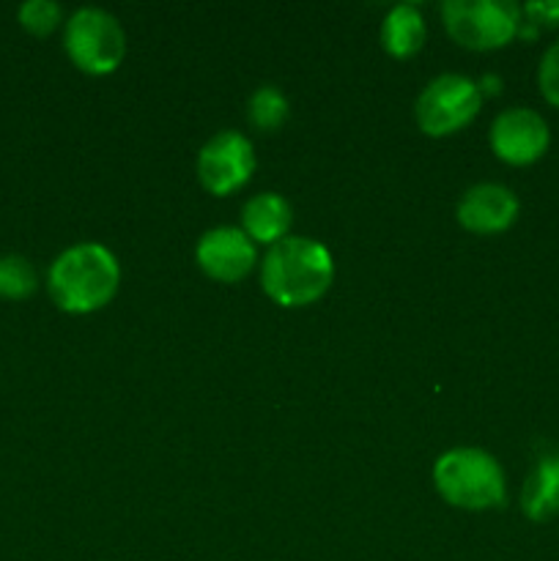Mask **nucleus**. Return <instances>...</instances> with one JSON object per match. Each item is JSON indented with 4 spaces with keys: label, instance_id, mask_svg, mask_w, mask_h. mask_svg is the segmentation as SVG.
<instances>
[{
    "label": "nucleus",
    "instance_id": "obj_1",
    "mask_svg": "<svg viewBox=\"0 0 559 561\" xmlns=\"http://www.w3.org/2000/svg\"><path fill=\"white\" fill-rule=\"evenodd\" d=\"M334 279L332 255L316 239L285 236L269 247L261 263V285L280 307H305L321 299Z\"/></svg>",
    "mask_w": 559,
    "mask_h": 561
},
{
    "label": "nucleus",
    "instance_id": "obj_2",
    "mask_svg": "<svg viewBox=\"0 0 559 561\" xmlns=\"http://www.w3.org/2000/svg\"><path fill=\"white\" fill-rule=\"evenodd\" d=\"M121 268L113 252L102 244H75L60 252L47 274V290L64 312H96L115 296Z\"/></svg>",
    "mask_w": 559,
    "mask_h": 561
},
{
    "label": "nucleus",
    "instance_id": "obj_3",
    "mask_svg": "<svg viewBox=\"0 0 559 561\" xmlns=\"http://www.w3.org/2000/svg\"><path fill=\"white\" fill-rule=\"evenodd\" d=\"M433 485L438 496L460 510H493L507 499L504 471L486 449L458 447L444 453L433 466Z\"/></svg>",
    "mask_w": 559,
    "mask_h": 561
},
{
    "label": "nucleus",
    "instance_id": "obj_4",
    "mask_svg": "<svg viewBox=\"0 0 559 561\" xmlns=\"http://www.w3.org/2000/svg\"><path fill=\"white\" fill-rule=\"evenodd\" d=\"M64 47L85 75H110L126 55V33L104 9H80L64 27Z\"/></svg>",
    "mask_w": 559,
    "mask_h": 561
},
{
    "label": "nucleus",
    "instance_id": "obj_5",
    "mask_svg": "<svg viewBox=\"0 0 559 561\" xmlns=\"http://www.w3.org/2000/svg\"><path fill=\"white\" fill-rule=\"evenodd\" d=\"M442 16L449 36L469 49L504 47L521 25V9L510 0H447Z\"/></svg>",
    "mask_w": 559,
    "mask_h": 561
},
{
    "label": "nucleus",
    "instance_id": "obj_6",
    "mask_svg": "<svg viewBox=\"0 0 559 561\" xmlns=\"http://www.w3.org/2000/svg\"><path fill=\"white\" fill-rule=\"evenodd\" d=\"M482 104L480 85L464 75H442L417 99V124L425 135L447 137L477 118Z\"/></svg>",
    "mask_w": 559,
    "mask_h": 561
},
{
    "label": "nucleus",
    "instance_id": "obj_7",
    "mask_svg": "<svg viewBox=\"0 0 559 561\" xmlns=\"http://www.w3.org/2000/svg\"><path fill=\"white\" fill-rule=\"evenodd\" d=\"M255 170L252 142L239 131H219L197 153V179L212 195H230L250 181Z\"/></svg>",
    "mask_w": 559,
    "mask_h": 561
},
{
    "label": "nucleus",
    "instance_id": "obj_8",
    "mask_svg": "<svg viewBox=\"0 0 559 561\" xmlns=\"http://www.w3.org/2000/svg\"><path fill=\"white\" fill-rule=\"evenodd\" d=\"M551 131L546 118L529 107H510L491 124V148L502 162L532 164L548 151Z\"/></svg>",
    "mask_w": 559,
    "mask_h": 561
},
{
    "label": "nucleus",
    "instance_id": "obj_9",
    "mask_svg": "<svg viewBox=\"0 0 559 561\" xmlns=\"http://www.w3.org/2000/svg\"><path fill=\"white\" fill-rule=\"evenodd\" d=\"M195 257L217 283H239L255 268V241L241 228H214L201 236Z\"/></svg>",
    "mask_w": 559,
    "mask_h": 561
},
{
    "label": "nucleus",
    "instance_id": "obj_10",
    "mask_svg": "<svg viewBox=\"0 0 559 561\" xmlns=\"http://www.w3.org/2000/svg\"><path fill=\"white\" fill-rule=\"evenodd\" d=\"M518 217V197L502 184H477L458 203V222L471 233H502Z\"/></svg>",
    "mask_w": 559,
    "mask_h": 561
},
{
    "label": "nucleus",
    "instance_id": "obj_11",
    "mask_svg": "<svg viewBox=\"0 0 559 561\" xmlns=\"http://www.w3.org/2000/svg\"><path fill=\"white\" fill-rule=\"evenodd\" d=\"M241 222H244V233L258 244H277L288 236L290 222H294V211H290L288 201L277 192H261V195L250 197L241 208Z\"/></svg>",
    "mask_w": 559,
    "mask_h": 561
},
{
    "label": "nucleus",
    "instance_id": "obj_12",
    "mask_svg": "<svg viewBox=\"0 0 559 561\" xmlns=\"http://www.w3.org/2000/svg\"><path fill=\"white\" fill-rule=\"evenodd\" d=\"M521 510L535 524L559 515V455H546L537 460L532 474L526 477L524 491H521Z\"/></svg>",
    "mask_w": 559,
    "mask_h": 561
},
{
    "label": "nucleus",
    "instance_id": "obj_13",
    "mask_svg": "<svg viewBox=\"0 0 559 561\" xmlns=\"http://www.w3.org/2000/svg\"><path fill=\"white\" fill-rule=\"evenodd\" d=\"M381 44L395 58H409V55L420 53V47L425 44V20H422L420 9L411 3L395 5L384 16Z\"/></svg>",
    "mask_w": 559,
    "mask_h": 561
},
{
    "label": "nucleus",
    "instance_id": "obj_14",
    "mask_svg": "<svg viewBox=\"0 0 559 561\" xmlns=\"http://www.w3.org/2000/svg\"><path fill=\"white\" fill-rule=\"evenodd\" d=\"M38 274L25 255H0V299L20 301L36 294Z\"/></svg>",
    "mask_w": 559,
    "mask_h": 561
},
{
    "label": "nucleus",
    "instance_id": "obj_15",
    "mask_svg": "<svg viewBox=\"0 0 559 561\" xmlns=\"http://www.w3.org/2000/svg\"><path fill=\"white\" fill-rule=\"evenodd\" d=\"M247 115H250V124L255 126V129L274 131L285 124V118H288V99L283 96L280 88L263 85L250 96Z\"/></svg>",
    "mask_w": 559,
    "mask_h": 561
},
{
    "label": "nucleus",
    "instance_id": "obj_16",
    "mask_svg": "<svg viewBox=\"0 0 559 561\" xmlns=\"http://www.w3.org/2000/svg\"><path fill=\"white\" fill-rule=\"evenodd\" d=\"M16 16H20V25L27 33L49 36L60 25V20H64V9L55 0H27V3L20 5Z\"/></svg>",
    "mask_w": 559,
    "mask_h": 561
},
{
    "label": "nucleus",
    "instance_id": "obj_17",
    "mask_svg": "<svg viewBox=\"0 0 559 561\" xmlns=\"http://www.w3.org/2000/svg\"><path fill=\"white\" fill-rule=\"evenodd\" d=\"M537 85H540V93L546 96V102L559 107V42L551 44V47L546 49V55L540 58Z\"/></svg>",
    "mask_w": 559,
    "mask_h": 561
},
{
    "label": "nucleus",
    "instance_id": "obj_18",
    "mask_svg": "<svg viewBox=\"0 0 559 561\" xmlns=\"http://www.w3.org/2000/svg\"><path fill=\"white\" fill-rule=\"evenodd\" d=\"M526 14L532 16L540 25H559V0H543V3H529L526 5Z\"/></svg>",
    "mask_w": 559,
    "mask_h": 561
}]
</instances>
